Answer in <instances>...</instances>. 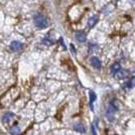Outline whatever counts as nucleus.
Segmentation results:
<instances>
[{"label":"nucleus","mask_w":135,"mask_h":135,"mask_svg":"<svg viewBox=\"0 0 135 135\" xmlns=\"http://www.w3.org/2000/svg\"><path fill=\"white\" fill-rule=\"evenodd\" d=\"M11 132L13 133V135H17L18 133H19V128H17V127H14V128H12Z\"/></svg>","instance_id":"13"},{"label":"nucleus","mask_w":135,"mask_h":135,"mask_svg":"<svg viewBox=\"0 0 135 135\" xmlns=\"http://www.w3.org/2000/svg\"><path fill=\"white\" fill-rule=\"evenodd\" d=\"M92 132H93V135H97V133H96V128L94 125L92 126Z\"/></svg>","instance_id":"14"},{"label":"nucleus","mask_w":135,"mask_h":135,"mask_svg":"<svg viewBox=\"0 0 135 135\" xmlns=\"http://www.w3.org/2000/svg\"><path fill=\"white\" fill-rule=\"evenodd\" d=\"M13 116H14V115H13L12 113H6V114L3 115V117H2V121H3V122H7V121L11 120Z\"/></svg>","instance_id":"10"},{"label":"nucleus","mask_w":135,"mask_h":135,"mask_svg":"<svg viewBox=\"0 0 135 135\" xmlns=\"http://www.w3.org/2000/svg\"><path fill=\"white\" fill-rule=\"evenodd\" d=\"M34 24L35 26L40 29H44V28H46L47 25H49V21L46 19V17L41 15V14H36L34 16Z\"/></svg>","instance_id":"2"},{"label":"nucleus","mask_w":135,"mask_h":135,"mask_svg":"<svg viewBox=\"0 0 135 135\" xmlns=\"http://www.w3.org/2000/svg\"><path fill=\"white\" fill-rule=\"evenodd\" d=\"M71 49H72V51H73V52L75 54V52H76V51H75V49H74V45H71Z\"/></svg>","instance_id":"15"},{"label":"nucleus","mask_w":135,"mask_h":135,"mask_svg":"<svg viewBox=\"0 0 135 135\" xmlns=\"http://www.w3.org/2000/svg\"><path fill=\"white\" fill-rule=\"evenodd\" d=\"M91 65L94 68H96V69H100V68H101V62H100V60H99L98 57H96V56H93V57L91 59Z\"/></svg>","instance_id":"7"},{"label":"nucleus","mask_w":135,"mask_h":135,"mask_svg":"<svg viewBox=\"0 0 135 135\" xmlns=\"http://www.w3.org/2000/svg\"><path fill=\"white\" fill-rule=\"evenodd\" d=\"M128 75H129L128 71H126V70H120V71H118L117 73L115 74V77L117 79H125V78L128 77Z\"/></svg>","instance_id":"5"},{"label":"nucleus","mask_w":135,"mask_h":135,"mask_svg":"<svg viewBox=\"0 0 135 135\" xmlns=\"http://www.w3.org/2000/svg\"><path fill=\"white\" fill-rule=\"evenodd\" d=\"M96 98H97V96L94 92H90V103H91V107L93 108V103L96 101Z\"/></svg>","instance_id":"12"},{"label":"nucleus","mask_w":135,"mask_h":135,"mask_svg":"<svg viewBox=\"0 0 135 135\" xmlns=\"http://www.w3.org/2000/svg\"><path fill=\"white\" fill-rule=\"evenodd\" d=\"M97 22H98V16H97V15H93V16H91L90 18H89V20H88V25H89V27H94Z\"/></svg>","instance_id":"8"},{"label":"nucleus","mask_w":135,"mask_h":135,"mask_svg":"<svg viewBox=\"0 0 135 135\" xmlns=\"http://www.w3.org/2000/svg\"><path fill=\"white\" fill-rule=\"evenodd\" d=\"M117 110H118V106L115 104V102L114 101L111 102V103L109 104V106H108L107 112H106V116H107L108 120L112 121L113 118H114L115 113L117 112Z\"/></svg>","instance_id":"3"},{"label":"nucleus","mask_w":135,"mask_h":135,"mask_svg":"<svg viewBox=\"0 0 135 135\" xmlns=\"http://www.w3.org/2000/svg\"><path fill=\"white\" fill-rule=\"evenodd\" d=\"M76 40L80 41V42H85L86 40H87V36H86V33H85L84 31H78V32H76Z\"/></svg>","instance_id":"6"},{"label":"nucleus","mask_w":135,"mask_h":135,"mask_svg":"<svg viewBox=\"0 0 135 135\" xmlns=\"http://www.w3.org/2000/svg\"><path fill=\"white\" fill-rule=\"evenodd\" d=\"M121 69H120V65H119L118 62H116V64H114L112 67H111V72H112V74H115L117 73L118 71H120Z\"/></svg>","instance_id":"11"},{"label":"nucleus","mask_w":135,"mask_h":135,"mask_svg":"<svg viewBox=\"0 0 135 135\" xmlns=\"http://www.w3.org/2000/svg\"><path fill=\"white\" fill-rule=\"evenodd\" d=\"M23 44L20 41H12L10 44V50L12 51H19L20 50H22Z\"/></svg>","instance_id":"4"},{"label":"nucleus","mask_w":135,"mask_h":135,"mask_svg":"<svg viewBox=\"0 0 135 135\" xmlns=\"http://www.w3.org/2000/svg\"><path fill=\"white\" fill-rule=\"evenodd\" d=\"M74 128H75L76 131H78L80 133H85L86 132V128H85V126L83 124H76L74 126Z\"/></svg>","instance_id":"9"},{"label":"nucleus","mask_w":135,"mask_h":135,"mask_svg":"<svg viewBox=\"0 0 135 135\" xmlns=\"http://www.w3.org/2000/svg\"><path fill=\"white\" fill-rule=\"evenodd\" d=\"M19 96V90L13 87L10 90H8L4 95L1 97L0 99V105L2 107H8L10 106L13 102L17 99V97Z\"/></svg>","instance_id":"1"}]
</instances>
